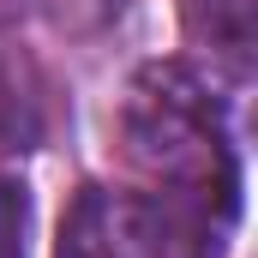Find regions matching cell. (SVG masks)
<instances>
[{"label":"cell","mask_w":258,"mask_h":258,"mask_svg":"<svg viewBox=\"0 0 258 258\" xmlns=\"http://www.w3.org/2000/svg\"><path fill=\"white\" fill-rule=\"evenodd\" d=\"M54 30H72V36H90V30H102L114 12H120V0H30Z\"/></svg>","instance_id":"cell-5"},{"label":"cell","mask_w":258,"mask_h":258,"mask_svg":"<svg viewBox=\"0 0 258 258\" xmlns=\"http://www.w3.org/2000/svg\"><path fill=\"white\" fill-rule=\"evenodd\" d=\"M48 126V90L30 54L0 42V150H36Z\"/></svg>","instance_id":"cell-2"},{"label":"cell","mask_w":258,"mask_h":258,"mask_svg":"<svg viewBox=\"0 0 258 258\" xmlns=\"http://www.w3.org/2000/svg\"><path fill=\"white\" fill-rule=\"evenodd\" d=\"M186 24H192V42H204L216 66L246 78V66H252V0H192Z\"/></svg>","instance_id":"cell-3"},{"label":"cell","mask_w":258,"mask_h":258,"mask_svg":"<svg viewBox=\"0 0 258 258\" xmlns=\"http://www.w3.org/2000/svg\"><path fill=\"white\" fill-rule=\"evenodd\" d=\"M0 258H30V186L0 168Z\"/></svg>","instance_id":"cell-4"},{"label":"cell","mask_w":258,"mask_h":258,"mask_svg":"<svg viewBox=\"0 0 258 258\" xmlns=\"http://www.w3.org/2000/svg\"><path fill=\"white\" fill-rule=\"evenodd\" d=\"M54 258H144L138 234H132V216H126V198H108L96 186H84L60 216Z\"/></svg>","instance_id":"cell-1"}]
</instances>
